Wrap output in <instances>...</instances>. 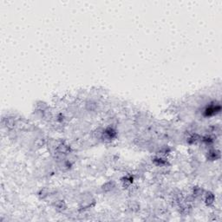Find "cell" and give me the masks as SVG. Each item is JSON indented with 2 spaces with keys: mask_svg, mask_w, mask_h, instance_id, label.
I'll list each match as a JSON object with an SVG mask.
<instances>
[{
  "mask_svg": "<svg viewBox=\"0 0 222 222\" xmlns=\"http://www.w3.org/2000/svg\"><path fill=\"white\" fill-rule=\"evenodd\" d=\"M214 201V194H212V193H207V195H206V202L209 205V204H212L213 202Z\"/></svg>",
  "mask_w": 222,
  "mask_h": 222,
  "instance_id": "cell-1",
  "label": "cell"
},
{
  "mask_svg": "<svg viewBox=\"0 0 222 222\" xmlns=\"http://www.w3.org/2000/svg\"><path fill=\"white\" fill-rule=\"evenodd\" d=\"M113 188V183L112 182H108L103 186V189L105 191H110Z\"/></svg>",
  "mask_w": 222,
  "mask_h": 222,
  "instance_id": "cell-2",
  "label": "cell"
}]
</instances>
